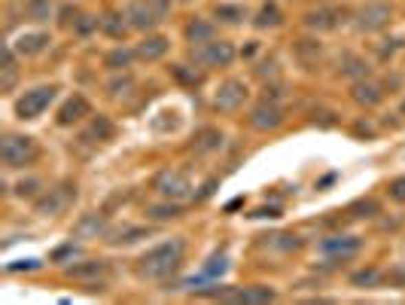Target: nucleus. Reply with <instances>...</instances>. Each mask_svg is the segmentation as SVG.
Listing matches in <instances>:
<instances>
[{
    "label": "nucleus",
    "mask_w": 405,
    "mask_h": 305,
    "mask_svg": "<svg viewBox=\"0 0 405 305\" xmlns=\"http://www.w3.org/2000/svg\"><path fill=\"white\" fill-rule=\"evenodd\" d=\"M183 257H186V241L180 235L168 238L162 244L149 247L144 257L138 260V275L146 281H165L183 266Z\"/></svg>",
    "instance_id": "obj_1"
},
{
    "label": "nucleus",
    "mask_w": 405,
    "mask_h": 305,
    "mask_svg": "<svg viewBox=\"0 0 405 305\" xmlns=\"http://www.w3.org/2000/svg\"><path fill=\"white\" fill-rule=\"evenodd\" d=\"M0 159L6 168H31L40 159V144L28 134H6L0 144Z\"/></svg>",
    "instance_id": "obj_2"
},
{
    "label": "nucleus",
    "mask_w": 405,
    "mask_h": 305,
    "mask_svg": "<svg viewBox=\"0 0 405 305\" xmlns=\"http://www.w3.org/2000/svg\"><path fill=\"white\" fill-rule=\"evenodd\" d=\"M171 12V0H131L128 3V25L134 31H153L155 25L165 22V16Z\"/></svg>",
    "instance_id": "obj_3"
},
{
    "label": "nucleus",
    "mask_w": 405,
    "mask_h": 305,
    "mask_svg": "<svg viewBox=\"0 0 405 305\" xmlns=\"http://www.w3.org/2000/svg\"><path fill=\"white\" fill-rule=\"evenodd\" d=\"M55 95H58V86H55V83H49V86H34V89H28L25 95L16 98V116L21 119V123L40 119L43 113L49 110V104L55 101Z\"/></svg>",
    "instance_id": "obj_4"
},
{
    "label": "nucleus",
    "mask_w": 405,
    "mask_h": 305,
    "mask_svg": "<svg viewBox=\"0 0 405 305\" xmlns=\"http://www.w3.org/2000/svg\"><path fill=\"white\" fill-rule=\"evenodd\" d=\"M250 98V89H247L244 80H226L219 83V89L213 92V110L217 113H238L244 107V101Z\"/></svg>",
    "instance_id": "obj_5"
},
{
    "label": "nucleus",
    "mask_w": 405,
    "mask_h": 305,
    "mask_svg": "<svg viewBox=\"0 0 405 305\" xmlns=\"http://www.w3.org/2000/svg\"><path fill=\"white\" fill-rule=\"evenodd\" d=\"M390 19H393V6L384 3V0H372V3H366L357 12L353 28H357L360 34H375V31H381V28H387Z\"/></svg>",
    "instance_id": "obj_6"
},
{
    "label": "nucleus",
    "mask_w": 405,
    "mask_h": 305,
    "mask_svg": "<svg viewBox=\"0 0 405 305\" xmlns=\"http://www.w3.org/2000/svg\"><path fill=\"white\" fill-rule=\"evenodd\" d=\"M153 189L159 198H168V202H183L192 193V180L183 171H159L153 180Z\"/></svg>",
    "instance_id": "obj_7"
},
{
    "label": "nucleus",
    "mask_w": 405,
    "mask_h": 305,
    "mask_svg": "<svg viewBox=\"0 0 405 305\" xmlns=\"http://www.w3.org/2000/svg\"><path fill=\"white\" fill-rule=\"evenodd\" d=\"M234 46L229 40H210V43H201L192 49V59L204 67H229L234 61Z\"/></svg>",
    "instance_id": "obj_8"
},
{
    "label": "nucleus",
    "mask_w": 405,
    "mask_h": 305,
    "mask_svg": "<svg viewBox=\"0 0 405 305\" xmlns=\"http://www.w3.org/2000/svg\"><path fill=\"white\" fill-rule=\"evenodd\" d=\"M250 125L256 132H274L283 125V107L272 98H265V101H259L256 107L250 110Z\"/></svg>",
    "instance_id": "obj_9"
},
{
    "label": "nucleus",
    "mask_w": 405,
    "mask_h": 305,
    "mask_svg": "<svg viewBox=\"0 0 405 305\" xmlns=\"http://www.w3.org/2000/svg\"><path fill=\"white\" fill-rule=\"evenodd\" d=\"M360 247H362V241L357 235H332V238L320 241V251H323L329 260H336V262H344V260L357 257Z\"/></svg>",
    "instance_id": "obj_10"
},
{
    "label": "nucleus",
    "mask_w": 405,
    "mask_h": 305,
    "mask_svg": "<svg viewBox=\"0 0 405 305\" xmlns=\"http://www.w3.org/2000/svg\"><path fill=\"white\" fill-rule=\"evenodd\" d=\"M74 198H76V187L64 183V187L49 189V193L40 198V202H37V211H40V214H46V217H55V214H61V211L67 208Z\"/></svg>",
    "instance_id": "obj_11"
},
{
    "label": "nucleus",
    "mask_w": 405,
    "mask_h": 305,
    "mask_svg": "<svg viewBox=\"0 0 405 305\" xmlns=\"http://www.w3.org/2000/svg\"><path fill=\"white\" fill-rule=\"evenodd\" d=\"M226 272H229V253H226V251H217V253H213V257L201 266L198 278L186 281V287H189V290H198L201 284H213V281H219Z\"/></svg>",
    "instance_id": "obj_12"
},
{
    "label": "nucleus",
    "mask_w": 405,
    "mask_h": 305,
    "mask_svg": "<svg viewBox=\"0 0 405 305\" xmlns=\"http://www.w3.org/2000/svg\"><path fill=\"white\" fill-rule=\"evenodd\" d=\"M107 269H110V266H107L104 260H83V262H74V266H67V275L74 281H85L91 290H95V281L104 278Z\"/></svg>",
    "instance_id": "obj_13"
},
{
    "label": "nucleus",
    "mask_w": 405,
    "mask_h": 305,
    "mask_svg": "<svg viewBox=\"0 0 405 305\" xmlns=\"http://www.w3.org/2000/svg\"><path fill=\"white\" fill-rule=\"evenodd\" d=\"M168 49H171V40L165 37V34H146L134 52H138L140 61H159V59H165Z\"/></svg>",
    "instance_id": "obj_14"
},
{
    "label": "nucleus",
    "mask_w": 405,
    "mask_h": 305,
    "mask_svg": "<svg viewBox=\"0 0 405 305\" xmlns=\"http://www.w3.org/2000/svg\"><path fill=\"white\" fill-rule=\"evenodd\" d=\"M351 98L357 104H362V107H375V104L384 101V89L375 80H369V76H366V80H357L351 86Z\"/></svg>",
    "instance_id": "obj_15"
},
{
    "label": "nucleus",
    "mask_w": 405,
    "mask_h": 305,
    "mask_svg": "<svg viewBox=\"0 0 405 305\" xmlns=\"http://www.w3.org/2000/svg\"><path fill=\"white\" fill-rule=\"evenodd\" d=\"M74 235H76V238H85V241L107 235V217L98 214V211H91V214L80 217V223L74 226Z\"/></svg>",
    "instance_id": "obj_16"
},
{
    "label": "nucleus",
    "mask_w": 405,
    "mask_h": 305,
    "mask_svg": "<svg viewBox=\"0 0 405 305\" xmlns=\"http://www.w3.org/2000/svg\"><path fill=\"white\" fill-rule=\"evenodd\" d=\"M91 107H89V101H85L83 95H74V98H67V101L61 104V110H58V125H76L83 116H89Z\"/></svg>",
    "instance_id": "obj_17"
},
{
    "label": "nucleus",
    "mask_w": 405,
    "mask_h": 305,
    "mask_svg": "<svg viewBox=\"0 0 405 305\" xmlns=\"http://www.w3.org/2000/svg\"><path fill=\"white\" fill-rule=\"evenodd\" d=\"M219 147H223V132L219 129H201V132H195V138H192V150H195V156L217 153Z\"/></svg>",
    "instance_id": "obj_18"
},
{
    "label": "nucleus",
    "mask_w": 405,
    "mask_h": 305,
    "mask_svg": "<svg viewBox=\"0 0 405 305\" xmlns=\"http://www.w3.org/2000/svg\"><path fill=\"white\" fill-rule=\"evenodd\" d=\"M49 46V34H43V31H31V34H21V37L12 43V49L21 55H37L43 52V49Z\"/></svg>",
    "instance_id": "obj_19"
},
{
    "label": "nucleus",
    "mask_w": 405,
    "mask_h": 305,
    "mask_svg": "<svg viewBox=\"0 0 405 305\" xmlns=\"http://www.w3.org/2000/svg\"><path fill=\"white\" fill-rule=\"evenodd\" d=\"M338 19H341L338 10H314L305 16V25L311 31H332V28H338Z\"/></svg>",
    "instance_id": "obj_20"
},
{
    "label": "nucleus",
    "mask_w": 405,
    "mask_h": 305,
    "mask_svg": "<svg viewBox=\"0 0 405 305\" xmlns=\"http://www.w3.org/2000/svg\"><path fill=\"white\" fill-rule=\"evenodd\" d=\"M274 296L277 293L272 287H244V290H229L226 299H232V302H272Z\"/></svg>",
    "instance_id": "obj_21"
},
{
    "label": "nucleus",
    "mask_w": 405,
    "mask_h": 305,
    "mask_svg": "<svg viewBox=\"0 0 405 305\" xmlns=\"http://www.w3.org/2000/svg\"><path fill=\"white\" fill-rule=\"evenodd\" d=\"M146 217L155 220V223H168V220L183 217V204L180 202H168V198H165V204H149Z\"/></svg>",
    "instance_id": "obj_22"
},
{
    "label": "nucleus",
    "mask_w": 405,
    "mask_h": 305,
    "mask_svg": "<svg viewBox=\"0 0 405 305\" xmlns=\"http://www.w3.org/2000/svg\"><path fill=\"white\" fill-rule=\"evenodd\" d=\"M98 25H101V31L107 34V37H113V40H122L125 31L131 28L128 25V16H119V12H107Z\"/></svg>",
    "instance_id": "obj_23"
},
{
    "label": "nucleus",
    "mask_w": 405,
    "mask_h": 305,
    "mask_svg": "<svg viewBox=\"0 0 405 305\" xmlns=\"http://www.w3.org/2000/svg\"><path fill=\"white\" fill-rule=\"evenodd\" d=\"M281 22H283V12H281V6H277L274 0H268V3L262 6V10L256 12V19H253V25L262 28V31H265V28H277Z\"/></svg>",
    "instance_id": "obj_24"
},
{
    "label": "nucleus",
    "mask_w": 405,
    "mask_h": 305,
    "mask_svg": "<svg viewBox=\"0 0 405 305\" xmlns=\"http://www.w3.org/2000/svg\"><path fill=\"white\" fill-rule=\"evenodd\" d=\"M186 40H189L192 46L210 43V40H213V22H204V19H195V22H189V28H186Z\"/></svg>",
    "instance_id": "obj_25"
},
{
    "label": "nucleus",
    "mask_w": 405,
    "mask_h": 305,
    "mask_svg": "<svg viewBox=\"0 0 405 305\" xmlns=\"http://www.w3.org/2000/svg\"><path fill=\"white\" fill-rule=\"evenodd\" d=\"M134 59H138V52H134V49L116 46V49H113V52L104 59V67H110V70H116V74H119V70H128V67H131Z\"/></svg>",
    "instance_id": "obj_26"
},
{
    "label": "nucleus",
    "mask_w": 405,
    "mask_h": 305,
    "mask_svg": "<svg viewBox=\"0 0 405 305\" xmlns=\"http://www.w3.org/2000/svg\"><path fill=\"white\" fill-rule=\"evenodd\" d=\"M341 74H344L347 80H353V83H357V80H366V76H369V65L360 59V55H351V52H347L344 61H341Z\"/></svg>",
    "instance_id": "obj_27"
},
{
    "label": "nucleus",
    "mask_w": 405,
    "mask_h": 305,
    "mask_svg": "<svg viewBox=\"0 0 405 305\" xmlns=\"http://www.w3.org/2000/svg\"><path fill=\"white\" fill-rule=\"evenodd\" d=\"M113 132H116V129H113L110 119H107V116H95L89 129L83 132V140H95V138H98V140H110Z\"/></svg>",
    "instance_id": "obj_28"
},
{
    "label": "nucleus",
    "mask_w": 405,
    "mask_h": 305,
    "mask_svg": "<svg viewBox=\"0 0 405 305\" xmlns=\"http://www.w3.org/2000/svg\"><path fill=\"white\" fill-rule=\"evenodd\" d=\"M52 10H55L52 0H28V16H31L37 25L49 22V19H52Z\"/></svg>",
    "instance_id": "obj_29"
},
{
    "label": "nucleus",
    "mask_w": 405,
    "mask_h": 305,
    "mask_svg": "<svg viewBox=\"0 0 405 305\" xmlns=\"http://www.w3.org/2000/svg\"><path fill=\"white\" fill-rule=\"evenodd\" d=\"M217 19L226 25H241L247 19V10L238 3H223V6H217Z\"/></svg>",
    "instance_id": "obj_30"
},
{
    "label": "nucleus",
    "mask_w": 405,
    "mask_h": 305,
    "mask_svg": "<svg viewBox=\"0 0 405 305\" xmlns=\"http://www.w3.org/2000/svg\"><path fill=\"white\" fill-rule=\"evenodd\" d=\"M149 229H140V226H125V229H119L113 238H107L110 244H134L138 238H146Z\"/></svg>",
    "instance_id": "obj_31"
},
{
    "label": "nucleus",
    "mask_w": 405,
    "mask_h": 305,
    "mask_svg": "<svg viewBox=\"0 0 405 305\" xmlns=\"http://www.w3.org/2000/svg\"><path fill=\"white\" fill-rule=\"evenodd\" d=\"M131 89H134V76H131V74L116 76V80H110V83H107V92H110L113 98H122V95H128Z\"/></svg>",
    "instance_id": "obj_32"
},
{
    "label": "nucleus",
    "mask_w": 405,
    "mask_h": 305,
    "mask_svg": "<svg viewBox=\"0 0 405 305\" xmlns=\"http://www.w3.org/2000/svg\"><path fill=\"white\" fill-rule=\"evenodd\" d=\"M381 211V204L375 202V198H360V202L351 204V214L353 217H375Z\"/></svg>",
    "instance_id": "obj_33"
},
{
    "label": "nucleus",
    "mask_w": 405,
    "mask_h": 305,
    "mask_svg": "<svg viewBox=\"0 0 405 305\" xmlns=\"http://www.w3.org/2000/svg\"><path fill=\"white\" fill-rule=\"evenodd\" d=\"M351 281L357 284V287H362V284H366V287H375V284L381 281V272L378 269H362V272H357Z\"/></svg>",
    "instance_id": "obj_34"
},
{
    "label": "nucleus",
    "mask_w": 405,
    "mask_h": 305,
    "mask_svg": "<svg viewBox=\"0 0 405 305\" xmlns=\"http://www.w3.org/2000/svg\"><path fill=\"white\" fill-rule=\"evenodd\" d=\"M174 76L180 83H189V86H198V83H201V74H195V70H186V65H174Z\"/></svg>",
    "instance_id": "obj_35"
},
{
    "label": "nucleus",
    "mask_w": 405,
    "mask_h": 305,
    "mask_svg": "<svg viewBox=\"0 0 405 305\" xmlns=\"http://www.w3.org/2000/svg\"><path fill=\"white\" fill-rule=\"evenodd\" d=\"M387 196L393 198V202L405 204V177H396V180H390V187H387Z\"/></svg>",
    "instance_id": "obj_36"
},
{
    "label": "nucleus",
    "mask_w": 405,
    "mask_h": 305,
    "mask_svg": "<svg viewBox=\"0 0 405 305\" xmlns=\"http://www.w3.org/2000/svg\"><path fill=\"white\" fill-rule=\"evenodd\" d=\"M40 193V180H21L19 187H16V196L19 198H34Z\"/></svg>",
    "instance_id": "obj_37"
},
{
    "label": "nucleus",
    "mask_w": 405,
    "mask_h": 305,
    "mask_svg": "<svg viewBox=\"0 0 405 305\" xmlns=\"http://www.w3.org/2000/svg\"><path fill=\"white\" fill-rule=\"evenodd\" d=\"M213 187H217V180H208V183H204V187H201V193H198L195 198H198V202H201V198H208L210 193H213Z\"/></svg>",
    "instance_id": "obj_38"
},
{
    "label": "nucleus",
    "mask_w": 405,
    "mask_h": 305,
    "mask_svg": "<svg viewBox=\"0 0 405 305\" xmlns=\"http://www.w3.org/2000/svg\"><path fill=\"white\" fill-rule=\"evenodd\" d=\"M402 113H405V104H402Z\"/></svg>",
    "instance_id": "obj_39"
}]
</instances>
